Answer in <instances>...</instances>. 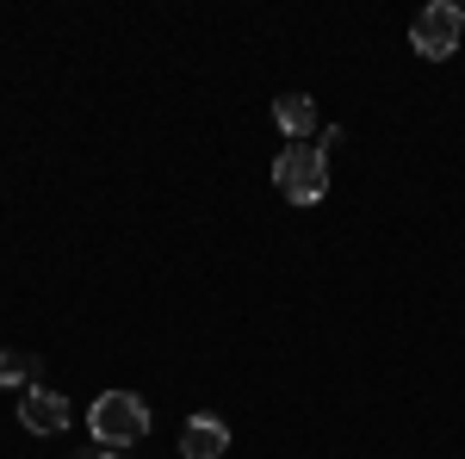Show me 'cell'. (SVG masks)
<instances>
[{
    "mask_svg": "<svg viewBox=\"0 0 465 459\" xmlns=\"http://www.w3.org/2000/svg\"><path fill=\"white\" fill-rule=\"evenodd\" d=\"M87 434L100 447H131V441L149 434V404L137 391H100L94 410H87Z\"/></svg>",
    "mask_w": 465,
    "mask_h": 459,
    "instance_id": "obj_1",
    "label": "cell"
},
{
    "mask_svg": "<svg viewBox=\"0 0 465 459\" xmlns=\"http://www.w3.org/2000/svg\"><path fill=\"white\" fill-rule=\"evenodd\" d=\"M273 186H280V199H292V205H317L322 193H329V155L311 149V143L280 149V162H273Z\"/></svg>",
    "mask_w": 465,
    "mask_h": 459,
    "instance_id": "obj_2",
    "label": "cell"
},
{
    "mask_svg": "<svg viewBox=\"0 0 465 459\" xmlns=\"http://www.w3.org/2000/svg\"><path fill=\"white\" fill-rule=\"evenodd\" d=\"M465 37V13L453 0H429L422 13H416V25H410V50L422 56V63H447L453 50H460Z\"/></svg>",
    "mask_w": 465,
    "mask_h": 459,
    "instance_id": "obj_3",
    "label": "cell"
},
{
    "mask_svg": "<svg viewBox=\"0 0 465 459\" xmlns=\"http://www.w3.org/2000/svg\"><path fill=\"white\" fill-rule=\"evenodd\" d=\"M19 428H32V434H63L69 428V397L50 385H25L19 391Z\"/></svg>",
    "mask_w": 465,
    "mask_h": 459,
    "instance_id": "obj_4",
    "label": "cell"
},
{
    "mask_svg": "<svg viewBox=\"0 0 465 459\" xmlns=\"http://www.w3.org/2000/svg\"><path fill=\"white\" fill-rule=\"evenodd\" d=\"M180 454L186 459H223L230 454V428L217 423V416H193V423L180 428Z\"/></svg>",
    "mask_w": 465,
    "mask_h": 459,
    "instance_id": "obj_5",
    "label": "cell"
},
{
    "mask_svg": "<svg viewBox=\"0 0 465 459\" xmlns=\"http://www.w3.org/2000/svg\"><path fill=\"white\" fill-rule=\"evenodd\" d=\"M273 118H280V131H286L292 143H304L317 131V106H311L304 94H280V100H273Z\"/></svg>",
    "mask_w": 465,
    "mask_h": 459,
    "instance_id": "obj_6",
    "label": "cell"
},
{
    "mask_svg": "<svg viewBox=\"0 0 465 459\" xmlns=\"http://www.w3.org/2000/svg\"><path fill=\"white\" fill-rule=\"evenodd\" d=\"M0 385L25 391L37 385V354H19V348H0Z\"/></svg>",
    "mask_w": 465,
    "mask_h": 459,
    "instance_id": "obj_7",
    "label": "cell"
},
{
    "mask_svg": "<svg viewBox=\"0 0 465 459\" xmlns=\"http://www.w3.org/2000/svg\"><path fill=\"white\" fill-rule=\"evenodd\" d=\"M87 459H124V454H118V447H100V454H87Z\"/></svg>",
    "mask_w": 465,
    "mask_h": 459,
    "instance_id": "obj_8",
    "label": "cell"
}]
</instances>
